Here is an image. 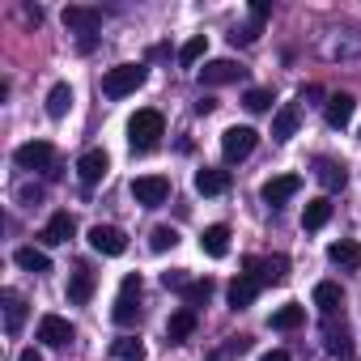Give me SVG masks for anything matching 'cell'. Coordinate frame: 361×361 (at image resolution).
I'll use <instances>...</instances> for the list:
<instances>
[{
  "mask_svg": "<svg viewBox=\"0 0 361 361\" xmlns=\"http://www.w3.org/2000/svg\"><path fill=\"white\" fill-rule=\"evenodd\" d=\"M161 136H166V119H161V111H136V115L128 119V140H132L136 153L157 149Z\"/></svg>",
  "mask_w": 361,
  "mask_h": 361,
  "instance_id": "6da1fadb",
  "label": "cell"
},
{
  "mask_svg": "<svg viewBox=\"0 0 361 361\" xmlns=\"http://www.w3.org/2000/svg\"><path fill=\"white\" fill-rule=\"evenodd\" d=\"M145 77H149L145 64H115L106 73V81H102V94L106 98H128V94H136L145 85Z\"/></svg>",
  "mask_w": 361,
  "mask_h": 361,
  "instance_id": "7a4b0ae2",
  "label": "cell"
},
{
  "mask_svg": "<svg viewBox=\"0 0 361 361\" xmlns=\"http://www.w3.org/2000/svg\"><path fill=\"white\" fill-rule=\"evenodd\" d=\"M13 161H18L22 170H47V174H60V161H56V145H51V140H26V145H18Z\"/></svg>",
  "mask_w": 361,
  "mask_h": 361,
  "instance_id": "3957f363",
  "label": "cell"
},
{
  "mask_svg": "<svg viewBox=\"0 0 361 361\" xmlns=\"http://www.w3.org/2000/svg\"><path fill=\"white\" fill-rule=\"evenodd\" d=\"M140 272H128L123 276V285H119V298H115V310H111V319L119 323V327H132L136 319H140Z\"/></svg>",
  "mask_w": 361,
  "mask_h": 361,
  "instance_id": "277c9868",
  "label": "cell"
},
{
  "mask_svg": "<svg viewBox=\"0 0 361 361\" xmlns=\"http://www.w3.org/2000/svg\"><path fill=\"white\" fill-rule=\"evenodd\" d=\"M132 200L145 204V209L166 204L170 200V178L166 174H140V178H132Z\"/></svg>",
  "mask_w": 361,
  "mask_h": 361,
  "instance_id": "5b68a950",
  "label": "cell"
},
{
  "mask_svg": "<svg viewBox=\"0 0 361 361\" xmlns=\"http://www.w3.org/2000/svg\"><path fill=\"white\" fill-rule=\"evenodd\" d=\"M255 145H259V132H255V128H226V132H221V153H226V161L251 157Z\"/></svg>",
  "mask_w": 361,
  "mask_h": 361,
  "instance_id": "8992f818",
  "label": "cell"
},
{
  "mask_svg": "<svg viewBox=\"0 0 361 361\" xmlns=\"http://www.w3.org/2000/svg\"><path fill=\"white\" fill-rule=\"evenodd\" d=\"M298 192H302V174H276V178H268V183L259 188V196H264L268 209H281V204L293 200Z\"/></svg>",
  "mask_w": 361,
  "mask_h": 361,
  "instance_id": "52a82bcc",
  "label": "cell"
},
{
  "mask_svg": "<svg viewBox=\"0 0 361 361\" xmlns=\"http://www.w3.org/2000/svg\"><path fill=\"white\" fill-rule=\"evenodd\" d=\"M64 26L77 30L81 39H90L94 30H102V9H94V5H68L64 9Z\"/></svg>",
  "mask_w": 361,
  "mask_h": 361,
  "instance_id": "ba28073f",
  "label": "cell"
},
{
  "mask_svg": "<svg viewBox=\"0 0 361 361\" xmlns=\"http://www.w3.org/2000/svg\"><path fill=\"white\" fill-rule=\"evenodd\" d=\"M106 170H111V157H106L102 149H85V153L77 157V178H81L85 188L102 183V178H106Z\"/></svg>",
  "mask_w": 361,
  "mask_h": 361,
  "instance_id": "9c48e42d",
  "label": "cell"
},
{
  "mask_svg": "<svg viewBox=\"0 0 361 361\" xmlns=\"http://www.w3.org/2000/svg\"><path fill=\"white\" fill-rule=\"evenodd\" d=\"M285 268H289L285 255H272V259H247V276H255L259 289H264V285H281V281L289 276Z\"/></svg>",
  "mask_w": 361,
  "mask_h": 361,
  "instance_id": "30bf717a",
  "label": "cell"
},
{
  "mask_svg": "<svg viewBox=\"0 0 361 361\" xmlns=\"http://www.w3.org/2000/svg\"><path fill=\"white\" fill-rule=\"evenodd\" d=\"M73 336H77V331H73V323H68L64 314H43V319H39V340H43L47 348H64Z\"/></svg>",
  "mask_w": 361,
  "mask_h": 361,
  "instance_id": "8fae6325",
  "label": "cell"
},
{
  "mask_svg": "<svg viewBox=\"0 0 361 361\" xmlns=\"http://www.w3.org/2000/svg\"><path fill=\"white\" fill-rule=\"evenodd\" d=\"M90 247H94L98 255H123V251H128V234L115 230V226H94V230H90Z\"/></svg>",
  "mask_w": 361,
  "mask_h": 361,
  "instance_id": "7c38bea8",
  "label": "cell"
},
{
  "mask_svg": "<svg viewBox=\"0 0 361 361\" xmlns=\"http://www.w3.org/2000/svg\"><path fill=\"white\" fill-rule=\"evenodd\" d=\"M243 73H247V68L234 64V60H209V64L200 68V85H234Z\"/></svg>",
  "mask_w": 361,
  "mask_h": 361,
  "instance_id": "4fadbf2b",
  "label": "cell"
},
{
  "mask_svg": "<svg viewBox=\"0 0 361 361\" xmlns=\"http://www.w3.org/2000/svg\"><path fill=\"white\" fill-rule=\"evenodd\" d=\"M192 331H196V310H192V306H178V310L166 319V344H183Z\"/></svg>",
  "mask_w": 361,
  "mask_h": 361,
  "instance_id": "5bb4252c",
  "label": "cell"
},
{
  "mask_svg": "<svg viewBox=\"0 0 361 361\" xmlns=\"http://www.w3.org/2000/svg\"><path fill=\"white\" fill-rule=\"evenodd\" d=\"M298 123H302V106H298V102H285V106L272 115V140L285 145V140L298 132Z\"/></svg>",
  "mask_w": 361,
  "mask_h": 361,
  "instance_id": "9a60e30c",
  "label": "cell"
},
{
  "mask_svg": "<svg viewBox=\"0 0 361 361\" xmlns=\"http://www.w3.org/2000/svg\"><path fill=\"white\" fill-rule=\"evenodd\" d=\"M73 234H77V221H73V213H51V221L43 226V234H39V238H43L47 247H60V243H68Z\"/></svg>",
  "mask_w": 361,
  "mask_h": 361,
  "instance_id": "2e32d148",
  "label": "cell"
},
{
  "mask_svg": "<svg viewBox=\"0 0 361 361\" xmlns=\"http://www.w3.org/2000/svg\"><path fill=\"white\" fill-rule=\"evenodd\" d=\"M323 340H327V353H331V357H348V348H353V336H348V323H344V319L336 323V314H327V327H323Z\"/></svg>",
  "mask_w": 361,
  "mask_h": 361,
  "instance_id": "e0dca14e",
  "label": "cell"
},
{
  "mask_svg": "<svg viewBox=\"0 0 361 361\" xmlns=\"http://www.w3.org/2000/svg\"><path fill=\"white\" fill-rule=\"evenodd\" d=\"M353 111H357V98H353V94H331V98H327V106H323L327 128H344V123L353 119Z\"/></svg>",
  "mask_w": 361,
  "mask_h": 361,
  "instance_id": "ac0fdd59",
  "label": "cell"
},
{
  "mask_svg": "<svg viewBox=\"0 0 361 361\" xmlns=\"http://www.w3.org/2000/svg\"><path fill=\"white\" fill-rule=\"evenodd\" d=\"M327 259H331L336 268H344V272H357V268H361V247H357L353 238H340V243L327 247Z\"/></svg>",
  "mask_w": 361,
  "mask_h": 361,
  "instance_id": "d6986e66",
  "label": "cell"
},
{
  "mask_svg": "<svg viewBox=\"0 0 361 361\" xmlns=\"http://www.w3.org/2000/svg\"><path fill=\"white\" fill-rule=\"evenodd\" d=\"M226 188H230V170H217V166L196 170V192L200 196H221Z\"/></svg>",
  "mask_w": 361,
  "mask_h": 361,
  "instance_id": "ffe728a7",
  "label": "cell"
},
{
  "mask_svg": "<svg viewBox=\"0 0 361 361\" xmlns=\"http://www.w3.org/2000/svg\"><path fill=\"white\" fill-rule=\"evenodd\" d=\"M255 293H259V281H255V276H247V272H243L238 281H230V289H226V298H230V306H234V310H247V306L255 302Z\"/></svg>",
  "mask_w": 361,
  "mask_h": 361,
  "instance_id": "44dd1931",
  "label": "cell"
},
{
  "mask_svg": "<svg viewBox=\"0 0 361 361\" xmlns=\"http://www.w3.org/2000/svg\"><path fill=\"white\" fill-rule=\"evenodd\" d=\"M327 221H331V200H327V196L306 200V209H302V230H323Z\"/></svg>",
  "mask_w": 361,
  "mask_h": 361,
  "instance_id": "7402d4cb",
  "label": "cell"
},
{
  "mask_svg": "<svg viewBox=\"0 0 361 361\" xmlns=\"http://www.w3.org/2000/svg\"><path fill=\"white\" fill-rule=\"evenodd\" d=\"M200 251H204L209 259H221V255L230 251V226H209V230L200 234Z\"/></svg>",
  "mask_w": 361,
  "mask_h": 361,
  "instance_id": "603a6c76",
  "label": "cell"
},
{
  "mask_svg": "<svg viewBox=\"0 0 361 361\" xmlns=\"http://www.w3.org/2000/svg\"><path fill=\"white\" fill-rule=\"evenodd\" d=\"M94 285H98L94 272H90V268H77V272L68 276V302H73V306H85V302L94 298Z\"/></svg>",
  "mask_w": 361,
  "mask_h": 361,
  "instance_id": "cb8c5ba5",
  "label": "cell"
},
{
  "mask_svg": "<svg viewBox=\"0 0 361 361\" xmlns=\"http://www.w3.org/2000/svg\"><path fill=\"white\" fill-rule=\"evenodd\" d=\"M340 302H344V289L336 285V281H319L314 285V306H319V314L327 319V314H336L340 310Z\"/></svg>",
  "mask_w": 361,
  "mask_h": 361,
  "instance_id": "d4e9b609",
  "label": "cell"
},
{
  "mask_svg": "<svg viewBox=\"0 0 361 361\" xmlns=\"http://www.w3.org/2000/svg\"><path fill=\"white\" fill-rule=\"evenodd\" d=\"M314 174H319V183H323L327 192H340V188L348 183V170H344L340 161H327V157H319V166H314Z\"/></svg>",
  "mask_w": 361,
  "mask_h": 361,
  "instance_id": "484cf974",
  "label": "cell"
},
{
  "mask_svg": "<svg viewBox=\"0 0 361 361\" xmlns=\"http://www.w3.org/2000/svg\"><path fill=\"white\" fill-rule=\"evenodd\" d=\"M13 264L26 268V272H51V255L39 251V247H18L13 251Z\"/></svg>",
  "mask_w": 361,
  "mask_h": 361,
  "instance_id": "4316f807",
  "label": "cell"
},
{
  "mask_svg": "<svg viewBox=\"0 0 361 361\" xmlns=\"http://www.w3.org/2000/svg\"><path fill=\"white\" fill-rule=\"evenodd\" d=\"M22 323H26V302L9 289V293H5V331H9V336H18V331H22Z\"/></svg>",
  "mask_w": 361,
  "mask_h": 361,
  "instance_id": "83f0119b",
  "label": "cell"
},
{
  "mask_svg": "<svg viewBox=\"0 0 361 361\" xmlns=\"http://www.w3.org/2000/svg\"><path fill=\"white\" fill-rule=\"evenodd\" d=\"M302 323H306V310H302L298 302H289V306L272 310V327H276V331H293V327H302Z\"/></svg>",
  "mask_w": 361,
  "mask_h": 361,
  "instance_id": "f1b7e54d",
  "label": "cell"
},
{
  "mask_svg": "<svg viewBox=\"0 0 361 361\" xmlns=\"http://www.w3.org/2000/svg\"><path fill=\"white\" fill-rule=\"evenodd\" d=\"M68 106H73V90L60 81V85H51V94H47V115L51 119H64L68 115Z\"/></svg>",
  "mask_w": 361,
  "mask_h": 361,
  "instance_id": "f546056e",
  "label": "cell"
},
{
  "mask_svg": "<svg viewBox=\"0 0 361 361\" xmlns=\"http://www.w3.org/2000/svg\"><path fill=\"white\" fill-rule=\"evenodd\" d=\"M204 51H209V39H204V35H196V39H188L183 47H178V64H183V68H192V64H196Z\"/></svg>",
  "mask_w": 361,
  "mask_h": 361,
  "instance_id": "4dcf8cb0",
  "label": "cell"
},
{
  "mask_svg": "<svg viewBox=\"0 0 361 361\" xmlns=\"http://www.w3.org/2000/svg\"><path fill=\"white\" fill-rule=\"evenodd\" d=\"M272 90H247V98H243V106L251 111V115H264V111H272Z\"/></svg>",
  "mask_w": 361,
  "mask_h": 361,
  "instance_id": "1f68e13d",
  "label": "cell"
},
{
  "mask_svg": "<svg viewBox=\"0 0 361 361\" xmlns=\"http://www.w3.org/2000/svg\"><path fill=\"white\" fill-rule=\"evenodd\" d=\"M209 298H213V281H209V276H204V281H192V285H188V293H183V302H188L192 310H196V306H204Z\"/></svg>",
  "mask_w": 361,
  "mask_h": 361,
  "instance_id": "d6a6232c",
  "label": "cell"
},
{
  "mask_svg": "<svg viewBox=\"0 0 361 361\" xmlns=\"http://www.w3.org/2000/svg\"><path fill=\"white\" fill-rule=\"evenodd\" d=\"M115 357L119 361H145V344L136 336H123V340H115Z\"/></svg>",
  "mask_w": 361,
  "mask_h": 361,
  "instance_id": "836d02e7",
  "label": "cell"
},
{
  "mask_svg": "<svg viewBox=\"0 0 361 361\" xmlns=\"http://www.w3.org/2000/svg\"><path fill=\"white\" fill-rule=\"evenodd\" d=\"M149 247L161 255V251H170V247H178V230H170V226H157L153 234H149Z\"/></svg>",
  "mask_w": 361,
  "mask_h": 361,
  "instance_id": "e575fe53",
  "label": "cell"
},
{
  "mask_svg": "<svg viewBox=\"0 0 361 361\" xmlns=\"http://www.w3.org/2000/svg\"><path fill=\"white\" fill-rule=\"evenodd\" d=\"M259 30H264L259 22H251V26H234V35H230V43H234V47H251V43L259 39Z\"/></svg>",
  "mask_w": 361,
  "mask_h": 361,
  "instance_id": "d590c367",
  "label": "cell"
},
{
  "mask_svg": "<svg viewBox=\"0 0 361 361\" xmlns=\"http://www.w3.org/2000/svg\"><path fill=\"white\" fill-rule=\"evenodd\" d=\"M161 285H166V289H178V293H188L192 276H188L183 268H170V272H161Z\"/></svg>",
  "mask_w": 361,
  "mask_h": 361,
  "instance_id": "8d00e7d4",
  "label": "cell"
},
{
  "mask_svg": "<svg viewBox=\"0 0 361 361\" xmlns=\"http://www.w3.org/2000/svg\"><path fill=\"white\" fill-rule=\"evenodd\" d=\"M268 18H272V5H268V0H251V22H259V26H264Z\"/></svg>",
  "mask_w": 361,
  "mask_h": 361,
  "instance_id": "74e56055",
  "label": "cell"
},
{
  "mask_svg": "<svg viewBox=\"0 0 361 361\" xmlns=\"http://www.w3.org/2000/svg\"><path fill=\"white\" fill-rule=\"evenodd\" d=\"M18 200H22V204H39V200H43V188H30V183H26V188H18Z\"/></svg>",
  "mask_w": 361,
  "mask_h": 361,
  "instance_id": "f35d334b",
  "label": "cell"
},
{
  "mask_svg": "<svg viewBox=\"0 0 361 361\" xmlns=\"http://www.w3.org/2000/svg\"><path fill=\"white\" fill-rule=\"evenodd\" d=\"M213 106H217L213 98H200V102H196V115H213Z\"/></svg>",
  "mask_w": 361,
  "mask_h": 361,
  "instance_id": "ab89813d",
  "label": "cell"
},
{
  "mask_svg": "<svg viewBox=\"0 0 361 361\" xmlns=\"http://www.w3.org/2000/svg\"><path fill=\"white\" fill-rule=\"evenodd\" d=\"M259 361H289V353H285V348H272V353H264Z\"/></svg>",
  "mask_w": 361,
  "mask_h": 361,
  "instance_id": "60d3db41",
  "label": "cell"
},
{
  "mask_svg": "<svg viewBox=\"0 0 361 361\" xmlns=\"http://www.w3.org/2000/svg\"><path fill=\"white\" fill-rule=\"evenodd\" d=\"M26 18H30V22L39 26V22H43V9H39V5H26Z\"/></svg>",
  "mask_w": 361,
  "mask_h": 361,
  "instance_id": "b9f144b4",
  "label": "cell"
},
{
  "mask_svg": "<svg viewBox=\"0 0 361 361\" xmlns=\"http://www.w3.org/2000/svg\"><path fill=\"white\" fill-rule=\"evenodd\" d=\"M18 361H43V357H39L35 348H22V353H18Z\"/></svg>",
  "mask_w": 361,
  "mask_h": 361,
  "instance_id": "7bdbcfd3",
  "label": "cell"
}]
</instances>
